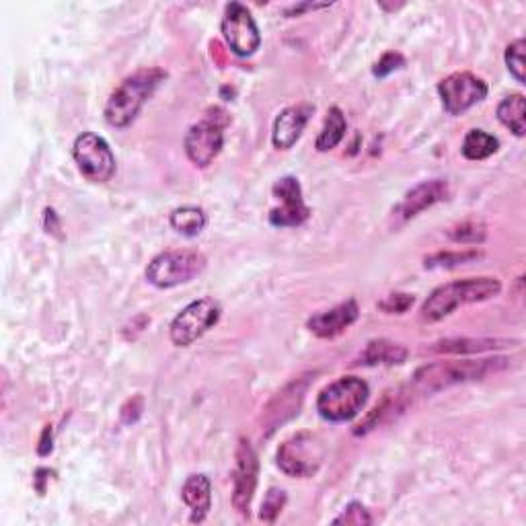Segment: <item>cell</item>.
Here are the masks:
<instances>
[{
    "mask_svg": "<svg viewBox=\"0 0 526 526\" xmlns=\"http://www.w3.org/2000/svg\"><path fill=\"white\" fill-rule=\"evenodd\" d=\"M171 227L183 237H198L206 227V214L202 208L183 206L171 212Z\"/></svg>",
    "mask_w": 526,
    "mask_h": 526,
    "instance_id": "obj_22",
    "label": "cell"
},
{
    "mask_svg": "<svg viewBox=\"0 0 526 526\" xmlns=\"http://www.w3.org/2000/svg\"><path fill=\"white\" fill-rule=\"evenodd\" d=\"M307 385L309 379L305 381H296L292 385H288L282 393H278L272 403L268 405L266 413H263V424L268 426V430H276L280 424L288 422L290 418H294L300 405H303L305 393H307Z\"/></svg>",
    "mask_w": 526,
    "mask_h": 526,
    "instance_id": "obj_17",
    "label": "cell"
},
{
    "mask_svg": "<svg viewBox=\"0 0 526 526\" xmlns=\"http://www.w3.org/2000/svg\"><path fill=\"white\" fill-rule=\"evenodd\" d=\"M222 35L227 46L241 58L253 56L261 46V33L251 11L241 3H231L224 9Z\"/></svg>",
    "mask_w": 526,
    "mask_h": 526,
    "instance_id": "obj_10",
    "label": "cell"
},
{
    "mask_svg": "<svg viewBox=\"0 0 526 526\" xmlns=\"http://www.w3.org/2000/svg\"><path fill=\"white\" fill-rule=\"evenodd\" d=\"M516 342L508 340H444L438 342L432 350L434 352H444V354H479V352H490L498 348H508L514 346Z\"/></svg>",
    "mask_w": 526,
    "mask_h": 526,
    "instance_id": "obj_24",
    "label": "cell"
},
{
    "mask_svg": "<svg viewBox=\"0 0 526 526\" xmlns=\"http://www.w3.org/2000/svg\"><path fill=\"white\" fill-rule=\"evenodd\" d=\"M370 395L368 385L358 377H342L325 387L317 397L319 416L327 422H350L354 420Z\"/></svg>",
    "mask_w": 526,
    "mask_h": 526,
    "instance_id": "obj_4",
    "label": "cell"
},
{
    "mask_svg": "<svg viewBox=\"0 0 526 526\" xmlns=\"http://www.w3.org/2000/svg\"><path fill=\"white\" fill-rule=\"evenodd\" d=\"M315 107L311 103H298L290 105L280 111V116L274 122V132H272V142L278 150H288L292 148L298 138L303 136Z\"/></svg>",
    "mask_w": 526,
    "mask_h": 526,
    "instance_id": "obj_14",
    "label": "cell"
},
{
    "mask_svg": "<svg viewBox=\"0 0 526 526\" xmlns=\"http://www.w3.org/2000/svg\"><path fill=\"white\" fill-rule=\"evenodd\" d=\"M346 116L344 111L340 107H331L329 114H327V120H325V126L315 142L317 150H321V153H327V150L335 148L337 144H340L346 136Z\"/></svg>",
    "mask_w": 526,
    "mask_h": 526,
    "instance_id": "obj_23",
    "label": "cell"
},
{
    "mask_svg": "<svg viewBox=\"0 0 526 526\" xmlns=\"http://www.w3.org/2000/svg\"><path fill=\"white\" fill-rule=\"evenodd\" d=\"M498 120L502 122V126H506L516 136H524V132H526V103H524V97L514 93L510 97L502 99V103L498 105Z\"/></svg>",
    "mask_w": 526,
    "mask_h": 526,
    "instance_id": "obj_21",
    "label": "cell"
},
{
    "mask_svg": "<svg viewBox=\"0 0 526 526\" xmlns=\"http://www.w3.org/2000/svg\"><path fill=\"white\" fill-rule=\"evenodd\" d=\"M220 319V305L214 298H200L187 305L171 323L169 337L173 346L187 348L210 331Z\"/></svg>",
    "mask_w": 526,
    "mask_h": 526,
    "instance_id": "obj_8",
    "label": "cell"
},
{
    "mask_svg": "<svg viewBox=\"0 0 526 526\" xmlns=\"http://www.w3.org/2000/svg\"><path fill=\"white\" fill-rule=\"evenodd\" d=\"M284 506H286V492L278 490V487H272V490L266 494V498H263L259 518L266 520V522H276V518L284 510Z\"/></svg>",
    "mask_w": 526,
    "mask_h": 526,
    "instance_id": "obj_25",
    "label": "cell"
},
{
    "mask_svg": "<svg viewBox=\"0 0 526 526\" xmlns=\"http://www.w3.org/2000/svg\"><path fill=\"white\" fill-rule=\"evenodd\" d=\"M477 251H463V253H436L432 257H426V268H453L461 266V263H467L471 259H477Z\"/></svg>",
    "mask_w": 526,
    "mask_h": 526,
    "instance_id": "obj_27",
    "label": "cell"
},
{
    "mask_svg": "<svg viewBox=\"0 0 526 526\" xmlns=\"http://www.w3.org/2000/svg\"><path fill=\"white\" fill-rule=\"evenodd\" d=\"M448 237L455 243H483L485 239V227L477 222H463L459 227L450 229Z\"/></svg>",
    "mask_w": 526,
    "mask_h": 526,
    "instance_id": "obj_28",
    "label": "cell"
},
{
    "mask_svg": "<svg viewBox=\"0 0 526 526\" xmlns=\"http://www.w3.org/2000/svg\"><path fill=\"white\" fill-rule=\"evenodd\" d=\"M407 358V350L399 344L389 340H372L360 356V364L374 366V364H403Z\"/></svg>",
    "mask_w": 526,
    "mask_h": 526,
    "instance_id": "obj_19",
    "label": "cell"
},
{
    "mask_svg": "<svg viewBox=\"0 0 526 526\" xmlns=\"http://www.w3.org/2000/svg\"><path fill=\"white\" fill-rule=\"evenodd\" d=\"M206 270V257L194 249H175L157 255L146 268V280L157 288H175L192 282Z\"/></svg>",
    "mask_w": 526,
    "mask_h": 526,
    "instance_id": "obj_5",
    "label": "cell"
},
{
    "mask_svg": "<svg viewBox=\"0 0 526 526\" xmlns=\"http://www.w3.org/2000/svg\"><path fill=\"white\" fill-rule=\"evenodd\" d=\"M72 157L83 177L93 183H105L116 173V157L109 144L93 132H85L74 140Z\"/></svg>",
    "mask_w": 526,
    "mask_h": 526,
    "instance_id": "obj_9",
    "label": "cell"
},
{
    "mask_svg": "<svg viewBox=\"0 0 526 526\" xmlns=\"http://www.w3.org/2000/svg\"><path fill=\"white\" fill-rule=\"evenodd\" d=\"M508 366L506 358H487V360H453L436 362L424 366L413 377V385L424 393H436L459 383L479 381L487 374L504 370Z\"/></svg>",
    "mask_w": 526,
    "mask_h": 526,
    "instance_id": "obj_3",
    "label": "cell"
},
{
    "mask_svg": "<svg viewBox=\"0 0 526 526\" xmlns=\"http://www.w3.org/2000/svg\"><path fill=\"white\" fill-rule=\"evenodd\" d=\"M498 148H500V140L494 134H487L485 130H469L463 140L461 153L469 161H483L496 155Z\"/></svg>",
    "mask_w": 526,
    "mask_h": 526,
    "instance_id": "obj_20",
    "label": "cell"
},
{
    "mask_svg": "<svg viewBox=\"0 0 526 526\" xmlns=\"http://www.w3.org/2000/svg\"><path fill=\"white\" fill-rule=\"evenodd\" d=\"M48 436H52V426H46L44 430V436H42V446H40V455L46 457L52 453V442L48 444Z\"/></svg>",
    "mask_w": 526,
    "mask_h": 526,
    "instance_id": "obj_32",
    "label": "cell"
},
{
    "mask_svg": "<svg viewBox=\"0 0 526 526\" xmlns=\"http://www.w3.org/2000/svg\"><path fill=\"white\" fill-rule=\"evenodd\" d=\"M257 455L249 440L241 438L237 448V467L233 471V506L239 514L249 516L251 500L257 487Z\"/></svg>",
    "mask_w": 526,
    "mask_h": 526,
    "instance_id": "obj_13",
    "label": "cell"
},
{
    "mask_svg": "<svg viewBox=\"0 0 526 526\" xmlns=\"http://www.w3.org/2000/svg\"><path fill=\"white\" fill-rule=\"evenodd\" d=\"M165 79L167 72L161 68H140L126 77L107 99V124L114 128H128L140 114L144 103L153 97V93Z\"/></svg>",
    "mask_w": 526,
    "mask_h": 526,
    "instance_id": "obj_1",
    "label": "cell"
},
{
    "mask_svg": "<svg viewBox=\"0 0 526 526\" xmlns=\"http://www.w3.org/2000/svg\"><path fill=\"white\" fill-rule=\"evenodd\" d=\"M370 522H372V516L368 514L366 506H362L360 502H350L346 510L333 520V524H350V526H362Z\"/></svg>",
    "mask_w": 526,
    "mask_h": 526,
    "instance_id": "obj_29",
    "label": "cell"
},
{
    "mask_svg": "<svg viewBox=\"0 0 526 526\" xmlns=\"http://www.w3.org/2000/svg\"><path fill=\"white\" fill-rule=\"evenodd\" d=\"M274 196L282 202L280 208H274L270 212V224L276 229H286V227H300L311 210L303 200V190H300V183L296 177H282L274 183L272 187Z\"/></svg>",
    "mask_w": 526,
    "mask_h": 526,
    "instance_id": "obj_12",
    "label": "cell"
},
{
    "mask_svg": "<svg viewBox=\"0 0 526 526\" xmlns=\"http://www.w3.org/2000/svg\"><path fill=\"white\" fill-rule=\"evenodd\" d=\"M413 305V296L411 294H389L385 300H381L379 303V309L389 313V315H401L405 311H409Z\"/></svg>",
    "mask_w": 526,
    "mask_h": 526,
    "instance_id": "obj_31",
    "label": "cell"
},
{
    "mask_svg": "<svg viewBox=\"0 0 526 526\" xmlns=\"http://www.w3.org/2000/svg\"><path fill=\"white\" fill-rule=\"evenodd\" d=\"M229 124L227 114L218 109V116H206L202 122L194 124L185 134L183 148L185 155L196 167H208L214 163V159L220 155L222 144H224V126Z\"/></svg>",
    "mask_w": 526,
    "mask_h": 526,
    "instance_id": "obj_7",
    "label": "cell"
},
{
    "mask_svg": "<svg viewBox=\"0 0 526 526\" xmlns=\"http://www.w3.org/2000/svg\"><path fill=\"white\" fill-rule=\"evenodd\" d=\"M183 502L192 508V522H202L212 506V487L206 475H190L181 487Z\"/></svg>",
    "mask_w": 526,
    "mask_h": 526,
    "instance_id": "obj_18",
    "label": "cell"
},
{
    "mask_svg": "<svg viewBox=\"0 0 526 526\" xmlns=\"http://www.w3.org/2000/svg\"><path fill=\"white\" fill-rule=\"evenodd\" d=\"M448 196V183L446 179H430V181H422L420 185L409 190L403 200L397 204L395 208V216H399L401 220H409V218H416L420 212L432 208L434 204L446 200Z\"/></svg>",
    "mask_w": 526,
    "mask_h": 526,
    "instance_id": "obj_15",
    "label": "cell"
},
{
    "mask_svg": "<svg viewBox=\"0 0 526 526\" xmlns=\"http://www.w3.org/2000/svg\"><path fill=\"white\" fill-rule=\"evenodd\" d=\"M360 315L358 303L354 298L346 300V303L337 305L329 311L317 313L307 321V327L317 335L323 337V340H331V337H337L340 333H344Z\"/></svg>",
    "mask_w": 526,
    "mask_h": 526,
    "instance_id": "obj_16",
    "label": "cell"
},
{
    "mask_svg": "<svg viewBox=\"0 0 526 526\" xmlns=\"http://www.w3.org/2000/svg\"><path fill=\"white\" fill-rule=\"evenodd\" d=\"M524 48H526V44H524V40H522V37H520V40H516V42H512L508 48H506V64H508V70H510V74H512V77L520 83V85H524Z\"/></svg>",
    "mask_w": 526,
    "mask_h": 526,
    "instance_id": "obj_26",
    "label": "cell"
},
{
    "mask_svg": "<svg viewBox=\"0 0 526 526\" xmlns=\"http://www.w3.org/2000/svg\"><path fill=\"white\" fill-rule=\"evenodd\" d=\"M502 292V284L498 278H465L438 286L422 307V319L428 323L442 321L450 313H455L459 307L471 303H483Z\"/></svg>",
    "mask_w": 526,
    "mask_h": 526,
    "instance_id": "obj_2",
    "label": "cell"
},
{
    "mask_svg": "<svg viewBox=\"0 0 526 526\" xmlns=\"http://www.w3.org/2000/svg\"><path fill=\"white\" fill-rule=\"evenodd\" d=\"M325 457V448L319 436L300 432L284 440L278 448L276 463L290 477H313Z\"/></svg>",
    "mask_w": 526,
    "mask_h": 526,
    "instance_id": "obj_6",
    "label": "cell"
},
{
    "mask_svg": "<svg viewBox=\"0 0 526 526\" xmlns=\"http://www.w3.org/2000/svg\"><path fill=\"white\" fill-rule=\"evenodd\" d=\"M438 93L446 114L461 116L467 109H471L487 97V85L483 79L475 77L471 72H455L444 81H440Z\"/></svg>",
    "mask_w": 526,
    "mask_h": 526,
    "instance_id": "obj_11",
    "label": "cell"
},
{
    "mask_svg": "<svg viewBox=\"0 0 526 526\" xmlns=\"http://www.w3.org/2000/svg\"><path fill=\"white\" fill-rule=\"evenodd\" d=\"M405 66V58L399 54V52H387L381 56V60L374 64L372 72H374V77H379V79H385L389 77V74H393L395 70H401Z\"/></svg>",
    "mask_w": 526,
    "mask_h": 526,
    "instance_id": "obj_30",
    "label": "cell"
}]
</instances>
